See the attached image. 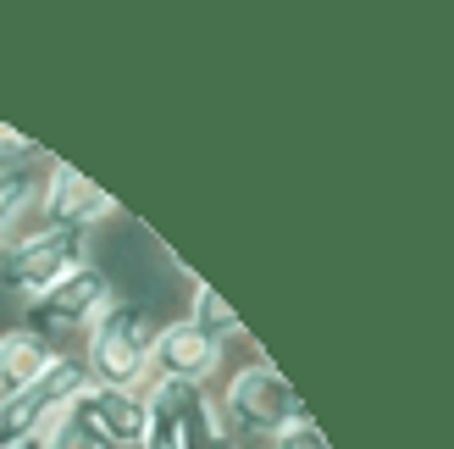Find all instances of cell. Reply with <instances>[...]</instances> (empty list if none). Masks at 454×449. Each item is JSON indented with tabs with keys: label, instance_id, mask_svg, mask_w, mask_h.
<instances>
[{
	"label": "cell",
	"instance_id": "1",
	"mask_svg": "<svg viewBox=\"0 0 454 449\" xmlns=\"http://www.w3.org/2000/svg\"><path fill=\"white\" fill-rule=\"evenodd\" d=\"M145 449H233V433L222 421V406L206 383H172L155 377L145 389Z\"/></svg>",
	"mask_w": 454,
	"mask_h": 449
},
{
	"label": "cell",
	"instance_id": "2",
	"mask_svg": "<svg viewBox=\"0 0 454 449\" xmlns=\"http://www.w3.org/2000/svg\"><path fill=\"white\" fill-rule=\"evenodd\" d=\"M150 344H155L150 311H145V305H111L106 317L83 333L89 383L145 394V389H150Z\"/></svg>",
	"mask_w": 454,
	"mask_h": 449
},
{
	"label": "cell",
	"instance_id": "3",
	"mask_svg": "<svg viewBox=\"0 0 454 449\" xmlns=\"http://www.w3.org/2000/svg\"><path fill=\"white\" fill-rule=\"evenodd\" d=\"M216 406H222V421H227L233 438H278V433L294 428V421H305L300 394L288 389V377L271 361L239 366L233 377H227V389H222Z\"/></svg>",
	"mask_w": 454,
	"mask_h": 449
},
{
	"label": "cell",
	"instance_id": "4",
	"mask_svg": "<svg viewBox=\"0 0 454 449\" xmlns=\"http://www.w3.org/2000/svg\"><path fill=\"white\" fill-rule=\"evenodd\" d=\"M78 266H89V239L73 228H44L39 222V228H22L0 244V288L22 295V300L56 288Z\"/></svg>",
	"mask_w": 454,
	"mask_h": 449
},
{
	"label": "cell",
	"instance_id": "5",
	"mask_svg": "<svg viewBox=\"0 0 454 449\" xmlns=\"http://www.w3.org/2000/svg\"><path fill=\"white\" fill-rule=\"evenodd\" d=\"M89 389V366L83 355H51L34 383H22L17 394L0 399V444H17V438H44L56 421L73 411V399Z\"/></svg>",
	"mask_w": 454,
	"mask_h": 449
},
{
	"label": "cell",
	"instance_id": "6",
	"mask_svg": "<svg viewBox=\"0 0 454 449\" xmlns=\"http://www.w3.org/2000/svg\"><path fill=\"white\" fill-rule=\"evenodd\" d=\"M111 305H117V300H111V278L89 261V266H78V272H67L56 288L34 295L28 311H22V327L39 333V339H56V333H89Z\"/></svg>",
	"mask_w": 454,
	"mask_h": 449
},
{
	"label": "cell",
	"instance_id": "7",
	"mask_svg": "<svg viewBox=\"0 0 454 449\" xmlns=\"http://www.w3.org/2000/svg\"><path fill=\"white\" fill-rule=\"evenodd\" d=\"M111 211V194L100 189V184H89L83 172H73V167H51L44 172V184H39V222L44 228H73V233H89L95 222H106Z\"/></svg>",
	"mask_w": 454,
	"mask_h": 449
},
{
	"label": "cell",
	"instance_id": "8",
	"mask_svg": "<svg viewBox=\"0 0 454 449\" xmlns=\"http://www.w3.org/2000/svg\"><path fill=\"white\" fill-rule=\"evenodd\" d=\"M222 350L216 339H206L194 322H167L155 327V344H150V383L155 377H172V383H211L216 366H222Z\"/></svg>",
	"mask_w": 454,
	"mask_h": 449
},
{
	"label": "cell",
	"instance_id": "9",
	"mask_svg": "<svg viewBox=\"0 0 454 449\" xmlns=\"http://www.w3.org/2000/svg\"><path fill=\"white\" fill-rule=\"evenodd\" d=\"M73 416H83L111 449H145V394H128V389H100L89 383L78 399H73Z\"/></svg>",
	"mask_w": 454,
	"mask_h": 449
},
{
	"label": "cell",
	"instance_id": "10",
	"mask_svg": "<svg viewBox=\"0 0 454 449\" xmlns=\"http://www.w3.org/2000/svg\"><path fill=\"white\" fill-rule=\"evenodd\" d=\"M51 339H39V333L28 327H12V333H0V399L17 394L22 383H34V377L51 366Z\"/></svg>",
	"mask_w": 454,
	"mask_h": 449
},
{
	"label": "cell",
	"instance_id": "11",
	"mask_svg": "<svg viewBox=\"0 0 454 449\" xmlns=\"http://www.w3.org/2000/svg\"><path fill=\"white\" fill-rule=\"evenodd\" d=\"M34 200H39V167L34 161H0V244L17 233V222Z\"/></svg>",
	"mask_w": 454,
	"mask_h": 449
},
{
	"label": "cell",
	"instance_id": "12",
	"mask_svg": "<svg viewBox=\"0 0 454 449\" xmlns=\"http://www.w3.org/2000/svg\"><path fill=\"white\" fill-rule=\"evenodd\" d=\"M184 322H194L206 339H216V344H227V339H239V317L227 311V300H216V288L211 283H194V305H189V317Z\"/></svg>",
	"mask_w": 454,
	"mask_h": 449
},
{
	"label": "cell",
	"instance_id": "13",
	"mask_svg": "<svg viewBox=\"0 0 454 449\" xmlns=\"http://www.w3.org/2000/svg\"><path fill=\"white\" fill-rule=\"evenodd\" d=\"M44 449H111V444H106L95 428H89L83 416H73V411H67V416L56 421V428L44 433Z\"/></svg>",
	"mask_w": 454,
	"mask_h": 449
},
{
	"label": "cell",
	"instance_id": "14",
	"mask_svg": "<svg viewBox=\"0 0 454 449\" xmlns=\"http://www.w3.org/2000/svg\"><path fill=\"white\" fill-rule=\"evenodd\" d=\"M271 449H333V444H327V438H322V428H316V421L305 416V421H294L288 433L271 438Z\"/></svg>",
	"mask_w": 454,
	"mask_h": 449
},
{
	"label": "cell",
	"instance_id": "15",
	"mask_svg": "<svg viewBox=\"0 0 454 449\" xmlns=\"http://www.w3.org/2000/svg\"><path fill=\"white\" fill-rule=\"evenodd\" d=\"M28 139H22V133L17 128H6V122H0V161H28Z\"/></svg>",
	"mask_w": 454,
	"mask_h": 449
},
{
	"label": "cell",
	"instance_id": "16",
	"mask_svg": "<svg viewBox=\"0 0 454 449\" xmlns=\"http://www.w3.org/2000/svg\"><path fill=\"white\" fill-rule=\"evenodd\" d=\"M0 449H44V438H17V444H0Z\"/></svg>",
	"mask_w": 454,
	"mask_h": 449
}]
</instances>
